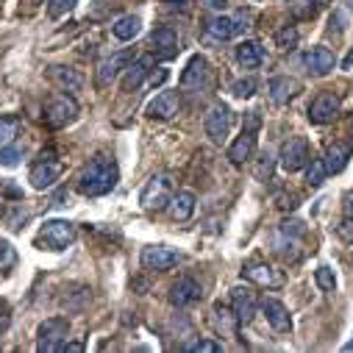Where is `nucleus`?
Returning <instances> with one entry per match:
<instances>
[{"label": "nucleus", "instance_id": "17", "mask_svg": "<svg viewBox=\"0 0 353 353\" xmlns=\"http://www.w3.org/2000/svg\"><path fill=\"white\" fill-rule=\"evenodd\" d=\"M303 67L312 75H328L336 67V56L328 48H312V50L303 53Z\"/></svg>", "mask_w": 353, "mask_h": 353}, {"label": "nucleus", "instance_id": "34", "mask_svg": "<svg viewBox=\"0 0 353 353\" xmlns=\"http://www.w3.org/2000/svg\"><path fill=\"white\" fill-rule=\"evenodd\" d=\"M325 175H328L325 161H323V159H312V164H309V170H306V181H309L312 187H320V184L325 181Z\"/></svg>", "mask_w": 353, "mask_h": 353}, {"label": "nucleus", "instance_id": "43", "mask_svg": "<svg viewBox=\"0 0 353 353\" xmlns=\"http://www.w3.org/2000/svg\"><path fill=\"white\" fill-rule=\"evenodd\" d=\"M61 350H64V353H81V350H83V342H64Z\"/></svg>", "mask_w": 353, "mask_h": 353}, {"label": "nucleus", "instance_id": "26", "mask_svg": "<svg viewBox=\"0 0 353 353\" xmlns=\"http://www.w3.org/2000/svg\"><path fill=\"white\" fill-rule=\"evenodd\" d=\"M212 323H214V328L220 331V334H225V336H236V331H239V317L231 312V309H225L223 303H217L214 306V312H212Z\"/></svg>", "mask_w": 353, "mask_h": 353}, {"label": "nucleus", "instance_id": "33", "mask_svg": "<svg viewBox=\"0 0 353 353\" xmlns=\"http://www.w3.org/2000/svg\"><path fill=\"white\" fill-rule=\"evenodd\" d=\"M298 42H301V34H298L292 26H287V28H281V31L276 34V45H279L281 50H295Z\"/></svg>", "mask_w": 353, "mask_h": 353}, {"label": "nucleus", "instance_id": "12", "mask_svg": "<svg viewBox=\"0 0 353 353\" xmlns=\"http://www.w3.org/2000/svg\"><path fill=\"white\" fill-rule=\"evenodd\" d=\"M201 298H203V287H201L195 279H190V276L179 279V281L170 287V303L179 306V309L192 306V303H198Z\"/></svg>", "mask_w": 353, "mask_h": 353}, {"label": "nucleus", "instance_id": "49", "mask_svg": "<svg viewBox=\"0 0 353 353\" xmlns=\"http://www.w3.org/2000/svg\"><path fill=\"white\" fill-rule=\"evenodd\" d=\"M34 3H45V0H34Z\"/></svg>", "mask_w": 353, "mask_h": 353}, {"label": "nucleus", "instance_id": "24", "mask_svg": "<svg viewBox=\"0 0 353 353\" xmlns=\"http://www.w3.org/2000/svg\"><path fill=\"white\" fill-rule=\"evenodd\" d=\"M150 64H153V56H139L134 64L125 67V75H123V92H131L137 86H142L145 75L150 72Z\"/></svg>", "mask_w": 353, "mask_h": 353}, {"label": "nucleus", "instance_id": "32", "mask_svg": "<svg viewBox=\"0 0 353 353\" xmlns=\"http://www.w3.org/2000/svg\"><path fill=\"white\" fill-rule=\"evenodd\" d=\"M17 264V250L12 248V242L0 239V273H9Z\"/></svg>", "mask_w": 353, "mask_h": 353}, {"label": "nucleus", "instance_id": "28", "mask_svg": "<svg viewBox=\"0 0 353 353\" xmlns=\"http://www.w3.org/2000/svg\"><path fill=\"white\" fill-rule=\"evenodd\" d=\"M236 61L245 67V70H256L261 61H264V48L259 42H242L236 48Z\"/></svg>", "mask_w": 353, "mask_h": 353}, {"label": "nucleus", "instance_id": "15", "mask_svg": "<svg viewBox=\"0 0 353 353\" xmlns=\"http://www.w3.org/2000/svg\"><path fill=\"white\" fill-rule=\"evenodd\" d=\"M248 28V20L245 17H212L209 23H206V34L209 37H214V39H231V37H236V34H242Z\"/></svg>", "mask_w": 353, "mask_h": 353}, {"label": "nucleus", "instance_id": "38", "mask_svg": "<svg viewBox=\"0 0 353 353\" xmlns=\"http://www.w3.org/2000/svg\"><path fill=\"white\" fill-rule=\"evenodd\" d=\"M72 6H75V0H48V14H50L53 20H59V17H64Z\"/></svg>", "mask_w": 353, "mask_h": 353}, {"label": "nucleus", "instance_id": "1", "mask_svg": "<svg viewBox=\"0 0 353 353\" xmlns=\"http://www.w3.org/2000/svg\"><path fill=\"white\" fill-rule=\"evenodd\" d=\"M120 181V170H117V161L106 153H98L90 159L78 175V192L86 195V198H101L106 192H112Z\"/></svg>", "mask_w": 353, "mask_h": 353}, {"label": "nucleus", "instance_id": "41", "mask_svg": "<svg viewBox=\"0 0 353 353\" xmlns=\"http://www.w3.org/2000/svg\"><path fill=\"white\" fill-rule=\"evenodd\" d=\"M336 236H339L342 242H353V217L345 214V220L336 225Z\"/></svg>", "mask_w": 353, "mask_h": 353}, {"label": "nucleus", "instance_id": "8", "mask_svg": "<svg viewBox=\"0 0 353 353\" xmlns=\"http://www.w3.org/2000/svg\"><path fill=\"white\" fill-rule=\"evenodd\" d=\"M181 261V256L175 253L172 248H164V245H150L142 250V268L150 270V273H164L170 268Z\"/></svg>", "mask_w": 353, "mask_h": 353}, {"label": "nucleus", "instance_id": "5", "mask_svg": "<svg viewBox=\"0 0 353 353\" xmlns=\"http://www.w3.org/2000/svg\"><path fill=\"white\" fill-rule=\"evenodd\" d=\"M67 334H70V320L67 317H48L39 325V331H37V336H39L37 339V350L39 353H56V350H61Z\"/></svg>", "mask_w": 353, "mask_h": 353}, {"label": "nucleus", "instance_id": "19", "mask_svg": "<svg viewBox=\"0 0 353 353\" xmlns=\"http://www.w3.org/2000/svg\"><path fill=\"white\" fill-rule=\"evenodd\" d=\"M50 81L59 86V90H64V92H81L83 90V75L78 72V70H72V67H61V64H56V67H50Z\"/></svg>", "mask_w": 353, "mask_h": 353}, {"label": "nucleus", "instance_id": "44", "mask_svg": "<svg viewBox=\"0 0 353 353\" xmlns=\"http://www.w3.org/2000/svg\"><path fill=\"white\" fill-rule=\"evenodd\" d=\"M164 3H170L172 9H181V12H187V9H190V3H192V0H164Z\"/></svg>", "mask_w": 353, "mask_h": 353}, {"label": "nucleus", "instance_id": "18", "mask_svg": "<svg viewBox=\"0 0 353 353\" xmlns=\"http://www.w3.org/2000/svg\"><path fill=\"white\" fill-rule=\"evenodd\" d=\"M175 114H179V95L170 92V90L159 92V95L148 103V117H153V120H170V117H175Z\"/></svg>", "mask_w": 353, "mask_h": 353}, {"label": "nucleus", "instance_id": "37", "mask_svg": "<svg viewBox=\"0 0 353 353\" xmlns=\"http://www.w3.org/2000/svg\"><path fill=\"white\" fill-rule=\"evenodd\" d=\"M231 92H234L236 98H250V95L256 92V81H253V78H239V81L231 83Z\"/></svg>", "mask_w": 353, "mask_h": 353}, {"label": "nucleus", "instance_id": "27", "mask_svg": "<svg viewBox=\"0 0 353 353\" xmlns=\"http://www.w3.org/2000/svg\"><path fill=\"white\" fill-rule=\"evenodd\" d=\"M170 214L175 223H187L195 214V195L192 192H179L170 201Z\"/></svg>", "mask_w": 353, "mask_h": 353}, {"label": "nucleus", "instance_id": "46", "mask_svg": "<svg viewBox=\"0 0 353 353\" xmlns=\"http://www.w3.org/2000/svg\"><path fill=\"white\" fill-rule=\"evenodd\" d=\"M203 3H206L209 9H225V6H228V0H203Z\"/></svg>", "mask_w": 353, "mask_h": 353}, {"label": "nucleus", "instance_id": "10", "mask_svg": "<svg viewBox=\"0 0 353 353\" xmlns=\"http://www.w3.org/2000/svg\"><path fill=\"white\" fill-rule=\"evenodd\" d=\"M281 167L287 172H295L301 167L309 164V142L303 137H290L284 145H281Z\"/></svg>", "mask_w": 353, "mask_h": 353}, {"label": "nucleus", "instance_id": "23", "mask_svg": "<svg viewBox=\"0 0 353 353\" xmlns=\"http://www.w3.org/2000/svg\"><path fill=\"white\" fill-rule=\"evenodd\" d=\"M350 156H353V148L347 145V142H334V145H328V150H325V170H328V175H336V172H342L345 167H347V161H350Z\"/></svg>", "mask_w": 353, "mask_h": 353}, {"label": "nucleus", "instance_id": "9", "mask_svg": "<svg viewBox=\"0 0 353 353\" xmlns=\"http://www.w3.org/2000/svg\"><path fill=\"white\" fill-rule=\"evenodd\" d=\"M209 75H212V67H209V59L206 56H192L181 72V90H195L201 92L203 86L209 83Z\"/></svg>", "mask_w": 353, "mask_h": 353}, {"label": "nucleus", "instance_id": "30", "mask_svg": "<svg viewBox=\"0 0 353 353\" xmlns=\"http://www.w3.org/2000/svg\"><path fill=\"white\" fill-rule=\"evenodd\" d=\"M17 134H20V120L17 117H0V148L12 145Z\"/></svg>", "mask_w": 353, "mask_h": 353}, {"label": "nucleus", "instance_id": "35", "mask_svg": "<svg viewBox=\"0 0 353 353\" xmlns=\"http://www.w3.org/2000/svg\"><path fill=\"white\" fill-rule=\"evenodd\" d=\"M20 159H23V145L12 142L6 148H0V164H3V167H17Z\"/></svg>", "mask_w": 353, "mask_h": 353}, {"label": "nucleus", "instance_id": "16", "mask_svg": "<svg viewBox=\"0 0 353 353\" xmlns=\"http://www.w3.org/2000/svg\"><path fill=\"white\" fill-rule=\"evenodd\" d=\"M261 312H264V317H268V323L273 325V331H279V334L292 331V317H290V312H287V306L281 301L264 298L261 301Z\"/></svg>", "mask_w": 353, "mask_h": 353}, {"label": "nucleus", "instance_id": "25", "mask_svg": "<svg viewBox=\"0 0 353 353\" xmlns=\"http://www.w3.org/2000/svg\"><path fill=\"white\" fill-rule=\"evenodd\" d=\"M270 98H273V103H279V106H284V103H290L295 95H298V90H301V83L295 81V78H287V75H279V78H273L270 81Z\"/></svg>", "mask_w": 353, "mask_h": 353}, {"label": "nucleus", "instance_id": "48", "mask_svg": "<svg viewBox=\"0 0 353 353\" xmlns=\"http://www.w3.org/2000/svg\"><path fill=\"white\" fill-rule=\"evenodd\" d=\"M345 350H353V339H350V342H347V345H345Z\"/></svg>", "mask_w": 353, "mask_h": 353}, {"label": "nucleus", "instance_id": "7", "mask_svg": "<svg viewBox=\"0 0 353 353\" xmlns=\"http://www.w3.org/2000/svg\"><path fill=\"white\" fill-rule=\"evenodd\" d=\"M59 175H61V161H59L56 150H50V148L42 150L39 159L34 161V167H31V184L37 190H48L59 181Z\"/></svg>", "mask_w": 353, "mask_h": 353}, {"label": "nucleus", "instance_id": "21", "mask_svg": "<svg viewBox=\"0 0 353 353\" xmlns=\"http://www.w3.org/2000/svg\"><path fill=\"white\" fill-rule=\"evenodd\" d=\"M128 61H131V53H114V56H109V59H103L98 64V86H101V90H103V86H109L128 67Z\"/></svg>", "mask_w": 353, "mask_h": 353}, {"label": "nucleus", "instance_id": "22", "mask_svg": "<svg viewBox=\"0 0 353 353\" xmlns=\"http://www.w3.org/2000/svg\"><path fill=\"white\" fill-rule=\"evenodd\" d=\"M231 303H234V314L239 317V323H250L256 314V295L248 287H234L231 290Z\"/></svg>", "mask_w": 353, "mask_h": 353}, {"label": "nucleus", "instance_id": "20", "mask_svg": "<svg viewBox=\"0 0 353 353\" xmlns=\"http://www.w3.org/2000/svg\"><path fill=\"white\" fill-rule=\"evenodd\" d=\"M150 48H153V53H156L159 59H172L175 50H179V37H175L172 28L161 26V28H156V31L150 34Z\"/></svg>", "mask_w": 353, "mask_h": 353}, {"label": "nucleus", "instance_id": "13", "mask_svg": "<svg viewBox=\"0 0 353 353\" xmlns=\"http://www.w3.org/2000/svg\"><path fill=\"white\" fill-rule=\"evenodd\" d=\"M339 114V98L334 92H320L312 106H309V120L317 123V125H325V123H334V117Z\"/></svg>", "mask_w": 353, "mask_h": 353}, {"label": "nucleus", "instance_id": "11", "mask_svg": "<svg viewBox=\"0 0 353 353\" xmlns=\"http://www.w3.org/2000/svg\"><path fill=\"white\" fill-rule=\"evenodd\" d=\"M206 137L212 139V142H223L225 137H228V131H231V109L225 106V103H217V106H212L209 109V114H206Z\"/></svg>", "mask_w": 353, "mask_h": 353}, {"label": "nucleus", "instance_id": "45", "mask_svg": "<svg viewBox=\"0 0 353 353\" xmlns=\"http://www.w3.org/2000/svg\"><path fill=\"white\" fill-rule=\"evenodd\" d=\"M295 201H298V195H284V198H281V203H279V206H281V209H295V206H298V203H295Z\"/></svg>", "mask_w": 353, "mask_h": 353}, {"label": "nucleus", "instance_id": "47", "mask_svg": "<svg viewBox=\"0 0 353 353\" xmlns=\"http://www.w3.org/2000/svg\"><path fill=\"white\" fill-rule=\"evenodd\" d=\"M350 67H353V50H350V56L345 59V70H350Z\"/></svg>", "mask_w": 353, "mask_h": 353}, {"label": "nucleus", "instance_id": "4", "mask_svg": "<svg viewBox=\"0 0 353 353\" xmlns=\"http://www.w3.org/2000/svg\"><path fill=\"white\" fill-rule=\"evenodd\" d=\"M78 117V103L70 98V92H56L48 98L45 109H42V120L50 128H64L70 123H75Z\"/></svg>", "mask_w": 353, "mask_h": 353}, {"label": "nucleus", "instance_id": "31", "mask_svg": "<svg viewBox=\"0 0 353 353\" xmlns=\"http://www.w3.org/2000/svg\"><path fill=\"white\" fill-rule=\"evenodd\" d=\"M323 3H325V0H298V3L292 6V12H295L298 20H312L320 12Z\"/></svg>", "mask_w": 353, "mask_h": 353}, {"label": "nucleus", "instance_id": "40", "mask_svg": "<svg viewBox=\"0 0 353 353\" xmlns=\"http://www.w3.org/2000/svg\"><path fill=\"white\" fill-rule=\"evenodd\" d=\"M273 175V156L270 153H261V161H259V170H256V179L259 181H268Z\"/></svg>", "mask_w": 353, "mask_h": 353}, {"label": "nucleus", "instance_id": "6", "mask_svg": "<svg viewBox=\"0 0 353 353\" xmlns=\"http://www.w3.org/2000/svg\"><path fill=\"white\" fill-rule=\"evenodd\" d=\"M39 245H45L48 250H67L75 242V225L67 220H48L37 236Z\"/></svg>", "mask_w": 353, "mask_h": 353}, {"label": "nucleus", "instance_id": "3", "mask_svg": "<svg viewBox=\"0 0 353 353\" xmlns=\"http://www.w3.org/2000/svg\"><path fill=\"white\" fill-rule=\"evenodd\" d=\"M259 128H261V117H259V112H250L248 117H245V125H242V134L234 139V145L228 148V159H231V164H245L250 156H253V150H256V139H259Z\"/></svg>", "mask_w": 353, "mask_h": 353}, {"label": "nucleus", "instance_id": "14", "mask_svg": "<svg viewBox=\"0 0 353 353\" xmlns=\"http://www.w3.org/2000/svg\"><path fill=\"white\" fill-rule=\"evenodd\" d=\"M242 276H245L248 281H253V284H261V287H281V284H284V279L270 268V264H264V261H259V259H253V261L245 264Z\"/></svg>", "mask_w": 353, "mask_h": 353}, {"label": "nucleus", "instance_id": "42", "mask_svg": "<svg viewBox=\"0 0 353 353\" xmlns=\"http://www.w3.org/2000/svg\"><path fill=\"white\" fill-rule=\"evenodd\" d=\"M342 206H345V214H347V217H353V190H350V192H345Z\"/></svg>", "mask_w": 353, "mask_h": 353}, {"label": "nucleus", "instance_id": "36", "mask_svg": "<svg viewBox=\"0 0 353 353\" xmlns=\"http://www.w3.org/2000/svg\"><path fill=\"white\" fill-rule=\"evenodd\" d=\"M314 284H317L323 292H334V287H336L334 270H331V268H317V270H314Z\"/></svg>", "mask_w": 353, "mask_h": 353}, {"label": "nucleus", "instance_id": "39", "mask_svg": "<svg viewBox=\"0 0 353 353\" xmlns=\"http://www.w3.org/2000/svg\"><path fill=\"white\" fill-rule=\"evenodd\" d=\"M187 350H192V353H223V345L220 342H212V339H198Z\"/></svg>", "mask_w": 353, "mask_h": 353}, {"label": "nucleus", "instance_id": "2", "mask_svg": "<svg viewBox=\"0 0 353 353\" xmlns=\"http://www.w3.org/2000/svg\"><path fill=\"white\" fill-rule=\"evenodd\" d=\"M172 195H175L172 175H170V172H159V175H153V179L145 184V190H142V195H139V203H142V209H148V212H161L164 206H170Z\"/></svg>", "mask_w": 353, "mask_h": 353}, {"label": "nucleus", "instance_id": "29", "mask_svg": "<svg viewBox=\"0 0 353 353\" xmlns=\"http://www.w3.org/2000/svg\"><path fill=\"white\" fill-rule=\"evenodd\" d=\"M142 31V20L137 14H128V17H120L114 26H112V34L120 39V42H131L137 34Z\"/></svg>", "mask_w": 353, "mask_h": 353}]
</instances>
